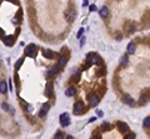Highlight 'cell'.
Instances as JSON below:
<instances>
[{"label":"cell","mask_w":150,"mask_h":139,"mask_svg":"<svg viewBox=\"0 0 150 139\" xmlns=\"http://www.w3.org/2000/svg\"><path fill=\"white\" fill-rule=\"evenodd\" d=\"M108 15H109V9H108L106 6H103V8L100 9V16L105 19Z\"/></svg>","instance_id":"5bb4252c"},{"label":"cell","mask_w":150,"mask_h":139,"mask_svg":"<svg viewBox=\"0 0 150 139\" xmlns=\"http://www.w3.org/2000/svg\"><path fill=\"white\" fill-rule=\"evenodd\" d=\"M1 107H3V109H4V111H6V112H9V111H10V107H9V104H8V103H3V104H1Z\"/></svg>","instance_id":"44dd1931"},{"label":"cell","mask_w":150,"mask_h":139,"mask_svg":"<svg viewBox=\"0 0 150 139\" xmlns=\"http://www.w3.org/2000/svg\"><path fill=\"white\" fill-rule=\"evenodd\" d=\"M125 138H126V139H134V138H135V133H129V134L125 135Z\"/></svg>","instance_id":"603a6c76"},{"label":"cell","mask_w":150,"mask_h":139,"mask_svg":"<svg viewBox=\"0 0 150 139\" xmlns=\"http://www.w3.org/2000/svg\"><path fill=\"white\" fill-rule=\"evenodd\" d=\"M23 62H24V58H20V60L16 62V65H15V68H20V66L23 65Z\"/></svg>","instance_id":"ffe728a7"},{"label":"cell","mask_w":150,"mask_h":139,"mask_svg":"<svg viewBox=\"0 0 150 139\" xmlns=\"http://www.w3.org/2000/svg\"><path fill=\"white\" fill-rule=\"evenodd\" d=\"M66 62H68V56H61L60 57V60H59V67L61 68V67H64L65 65H66Z\"/></svg>","instance_id":"2e32d148"},{"label":"cell","mask_w":150,"mask_h":139,"mask_svg":"<svg viewBox=\"0 0 150 139\" xmlns=\"http://www.w3.org/2000/svg\"><path fill=\"white\" fill-rule=\"evenodd\" d=\"M89 9H90V11H96V9H98V8H96V5H90V6H89Z\"/></svg>","instance_id":"d4e9b609"},{"label":"cell","mask_w":150,"mask_h":139,"mask_svg":"<svg viewBox=\"0 0 150 139\" xmlns=\"http://www.w3.org/2000/svg\"><path fill=\"white\" fill-rule=\"evenodd\" d=\"M55 138H58V139H60V138H63V134H61V132H58V133L55 134Z\"/></svg>","instance_id":"484cf974"},{"label":"cell","mask_w":150,"mask_h":139,"mask_svg":"<svg viewBox=\"0 0 150 139\" xmlns=\"http://www.w3.org/2000/svg\"><path fill=\"white\" fill-rule=\"evenodd\" d=\"M45 96L46 97H51L53 96V83L51 82H49L48 84H46V89H45Z\"/></svg>","instance_id":"30bf717a"},{"label":"cell","mask_w":150,"mask_h":139,"mask_svg":"<svg viewBox=\"0 0 150 139\" xmlns=\"http://www.w3.org/2000/svg\"><path fill=\"white\" fill-rule=\"evenodd\" d=\"M49 108H50V104H49V103H45V104L43 106V108H41L40 113H39V117H40V118H44V117L46 115V113H48Z\"/></svg>","instance_id":"9c48e42d"},{"label":"cell","mask_w":150,"mask_h":139,"mask_svg":"<svg viewBox=\"0 0 150 139\" xmlns=\"http://www.w3.org/2000/svg\"><path fill=\"white\" fill-rule=\"evenodd\" d=\"M128 62H129V57H128V55H124V56L121 57L120 66H121V67H124V66H126V65H128Z\"/></svg>","instance_id":"e0dca14e"},{"label":"cell","mask_w":150,"mask_h":139,"mask_svg":"<svg viewBox=\"0 0 150 139\" xmlns=\"http://www.w3.org/2000/svg\"><path fill=\"white\" fill-rule=\"evenodd\" d=\"M84 44H85V37H83V40L80 42V46H84Z\"/></svg>","instance_id":"4316f807"},{"label":"cell","mask_w":150,"mask_h":139,"mask_svg":"<svg viewBox=\"0 0 150 139\" xmlns=\"http://www.w3.org/2000/svg\"><path fill=\"white\" fill-rule=\"evenodd\" d=\"M89 103H90V106L91 107H95V106H98V103H99V97L96 96V94H91V96H89Z\"/></svg>","instance_id":"8992f818"},{"label":"cell","mask_w":150,"mask_h":139,"mask_svg":"<svg viewBox=\"0 0 150 139\" xmlns=\"http://www.w3.org/2000/svg\"><path fill=\"white\" fill-rule=\"evenodd\" d=\"M94 63L103 66V60H101V57H100L98 54H95V52H89V54L86 55V66L90 67V66L94 65Z\"/></svg>","instance_id":"6da1fadb"},{"label":"cell","mask_w":150,"mask_h":139,"mask_svg":"<svg viewBox=\"0 0 150 139\" xmlns=\"http://www.w3.org/2000/svg\"><path fill=\"white\" fill-rule=\"evenodd\" d=\"M101 128H103L104 130H109V129H110V124H109V123H104V124L101 125Z\"/></svg>","instance_id":"7402d4cb"},{"label":"cell","mask_w":150,"mask_h":139,"mask_svg":"<svg viewBox=\"0 0 150 139\" xmlns=\"http://www.w3.org/2000/svg\"><path fill=\"white\" fill-rule=\"evenodd\" d=\"M36 52H38V47H36L34 44H30V45L25 49V56L35 57V56H36Z\"/></svg>","instance_id":"3957f363"},{"label":"cell","mask_w":150,"mask_h":139,"mask_svg":"<svg viewBox=\"0 0 150 139\" xmlns=\"http://www.w3.org/2000/svg\"><path fill=\"white\" fill-rule=\"evenodd\" d=\"M149 99H150L149 97H146V96H141V98H140V101H139V104H141V106H143V104H144V103H146Z\"/></svg>","instance_id":"ac0fdd59"},{"label":"cell","mask_w":150,"mask_h":139,"mask_svg":"<svg viewBox=\"0 0 150 139\" xmlns=\"http://www.w3.org/2000/svg\"><path fill=\"white\" fill-rule=\"evenodd\" d=\"M75 87H69L66 91H65V96H68V97H73V96H75Z\"/></svg>","instance_id":"4fadbf2b"},{"label":"cell","mask_w":150,"mask_h":139,"mask_svg":"<svg viewBox=\"0 0 150 139\" xmlns=\"http://www.w3.org/2000/svg\"><path fill=\"white\" fill-rule=\"evenodd\" d=\"M8 83L5 82V81H1L0 82V93H3V94H5L6 92H8Z\"/></svg>","instance_id":"8fae6325"},{"label":"cell","mask_w":150,"mask_h":139,"mask_svg":"<svg viewBox=\"0 0 150 139\" xmlns=\"http://www.w3.org/2000/svg\"><path fill=\"white\" fill-rule=\"evenodd\" d=\"M83 32H84V29H80V30H79V32H78V35H76V37H78V39H80V37H81V35H83Z\"/></svg>","instance_id":"cb8c5ba5"},{"label":"cell","mask_w":150,"mask_h":139,"mask_svg":"<svg viewBox=\"0 0 150 139\" xmlns=\"http://www.w3.org/2000/svg\"><path fill=\"white\" fill-rule=\"evenodd\" d=\"M88 4H89V3H88V0H83V5H84V6H86Z\"/></svg>","instance_id":"83f0119b"},{"label":"cell","mask_w":150,"mask_h":139,"mask_svg":"<svg viewBox=\"0 0 150 139\" xmlns=\"http://www.w3.org/2000/svg\"><path fill=\"white\" fill-rule=\"evenodd\" d=\"M60 124H61V127H68L70 124V118H69L68 113H63L60 115Z\"/></svg>","instance_id":"277c9868"},{"label":"cell","mask_w":150,"mask_h":139,"mask_svg":"<svg viewBox=\"0 0 150 139\" xmlns=\"http://www.w3.org/2000/svg\"><path fill=\"white\" fill-rule=\"evenodd\" d=\"M135 49H136L135 44H134V42H130V44L128 45V54H130V55L135 54Z\"/></svg>","instance_id":"9a60e30c"},{"label":"cell","mask_w":150,"mask_h":139,"mask_svg":"<svg viewBox=\"0 0 150 139\" xmlns=\"http://www.w3.org/2000/svg\"><path fill=\"white\" fill-rule=\"evenodd\" d=\"M9 1H11V3H16V0H9Z\"/></svg>","instance_id":"f1b7e54d"},{"label":"cell","mask_w":150,"mask_h":139,"mask_svg":"<svg viewBox=\"0 0 150 139\" xmlns=\"http://www.w3.org/2000/svg\"><path fill=\"white\" fill-rule=\"evenodd\" d=\"M84 111H85V106H84V102H83V101H78L76 103L74 104V109H73L74 114L79 115V114L84 113Z\"/></svg>","instance_id":"7a4b0ae2"},{"label":"cell","mask_w":150,"mask_h":139,"mask_svg":"<svg viewBox=\"0 0 150 139\" xmlns=\"http://www.w3.org/2000/svg\"><path fill=\"white\" fill-rule=\"evenodd\" d=\"M43 55H44L45 58H49V60L54 58V56H55V54H54L51 50H49V49H44V50H43Z\"/></svg>","instance_id":"52a82bcc"},{"label":"cell","mask_w":150,"mask_h":139,"mask_svg":"<svg viewBox=\"0 0 150 139\" xmlns=\"http://www.w3.org/2000/svg\"><path fill=\"white\" fill-rule=\"evenodd\" d=\"M144 127L145 128H150V117H146L144 119Z\"/></svg>","instance_id":"d6986e66"},{"label":"cell","mask_w":150,"mask_h":139,"mask_svg":"<svg viewBox=\"0 0 150 139\" xmlns=\"http://www.w3.org/2000/svg\"><path fill=\"white\" fill-rule=\"evenodd\" d=\"M123 102L125 103V104H128V106H135V102H134V99L130 97V96H128V94H125L124 97H123Z\"/></svg>","instance_id":"ba28073f"},{"label":"cell","mask_w":150,"mask_h":139,"mask_svg":"<svg viewBox=\"0 0 150 139\" xmlns=\"http://www.w3.org/2000/svg\"><path fill=\"white\" fill-rule=\"evenodd\" d=\"M116 125H118V128L120 129L121 133H125V134H126V133L129 132V125H128L126 123H124V122H118Z\"/></svg>","instance_id":"5b68a950"},{"label":"cell","mask_w":150,"mask_h":139,"mask_svg":"<svg viewBox=\"0 0 150 139\" xmlns=\"http://www.w3.org/2000/svg\"><path fill=\"white\" fill-rule=\"evenodd\" d=\"M14 41H15L14 36H8V37H4V44H5L6 46H13V45H14Z\"/></svg>","instance_id":"7c38bea8"}]
</instances>
